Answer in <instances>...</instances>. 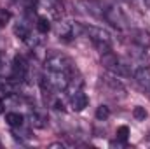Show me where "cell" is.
Listing matches in <instances>:
<instances>
[{"label": "cell", "instance_id": "6da1fadb", "mask_svg": "<svg viewBox=\"0 0 150 149\" xmlns=\"http://www.w3.org/2000/svg\"><path fill=\"white\" fill-rule=\"evenodd\" d=\"M84 34L89 37V40L94 44V47L100 51V53H105V51H110V46H112V37L110 34L105 30V28H100V27H87L84 25Z\"/></svg>", "mask_w": 150, "mask_h": 149}, {"label": "cell", "instance_id": "7a4b0ae2", "mask_svg": "<svg viewBox=\"0 0 150 149\" xmlns=\"http://www.w3.org/2000/svg\"><path fill=\"white\" fill-rule=\"evenodd\" d=\"M44 65L51 72H65V74L74 72V62H72V58H68L63 53H51L45 58Z\"/></svg>", "mask_w": 150, "mask_h": 149}, {"label": "cell", "instance_id": "3957f363", "mask_svg": "<svg viewBox=\"0 0 150 149\" xmlns=\"http://www.w3.org/2000/svg\"><path fill=\"white\" fill-rule=\"evenodd\" d=\"M101 67L103 69H107L110 74H117V75H126L129 74L127 72V69H126V65L117 58V54L112 53V51H105V53H101Z\"/></svg>", "mask_w": 150, "mask_h": 149}, {"label": "cell", "instance_id": "277c9868", "mask_svg": "<svg viewBox=\"0 0 150 149\" xmlns=\"http://www.w3.org/2000/svg\"><path fill=\"white\" fill-rule=\"evenodd\" d=\"M54 32H56V35L59 39H63V40H70V39L77 35L79 32H84V27L82 25H77V23H72V21H68V19H58V23H56V27H54Z\"/></svg>", "mask_w": 150, "mask_h": 149}, {"label": "cell", "instance_id": "5b68a950", "mask_svg": "<svg viewBox=\"0 0 150 149\" xmlns=\"http://www.w3.org/2000/svg\"><path fill=\"white\" fill-rule=\"evenodd\" d=\"M101 84L105 86V90L108 91V95L113 97L115 100H122L126 98V88L122 86V82L117 79V77H112V75H101Z\"/></svg>", "mask_w": 150, "mask_h": 149}, {"label": "cell", "instance_id": "8992f818", "mask_svg": "<svg viewBox=\"0 0 150 149\" xmlns=\"http://www.w3.org/2000/svg\"><path fill=\"white\" fill-rule=\"evenodd\" d=\"M107 23H110L113 28H119V30H124L127 28V19L126 16L122 14V11L115 5H110V7H105V18H103Z\"/></svg>", "mask_w": 150, "mask_h": 149}, {"label": "cell", "instance_id": "52a82bcc", "mask_svg": "<svg viewBox=\"0 0 150 149\" xmlns=\"http://www.w3.org/2000/svg\"><path fill=\"white\" fill-rule=\"evenodd\" d=\"M77 5L89 16L103 19L105 18V5L98 0H77Z\"/></svg>", "mask_w": 150, "mask_h": 149}, {"label": "cell", "instance_id": "ba28073f", "mask_svg": "<svg viewBox=\"0 0 150 149\" xmlns=\"http://www.w3.org/2000/svg\"><path fill=\"white\" fill-rule=\"evenodd\" d=\"M38 7L45 12V18L56 19V21L61 19L63 11H61V5L58 0H38Z\"/></svg>", "mask_w": 150, "mask_h": 149}, {"label": "cell", "instance_id": "9c48e42d", "mask_svg": "<svg viewBox=\"0 0 150 149\" xmlns=\"http://www.w3.org/2000/svg\"><path fill=\"white\" fill-rule=\"evenodd\" d=\"M26 75H28V62H26L25 56L18 54L12 62V79L21 82V81L26 79Z\"/></svg>", "mask_w": 150, "mask_h": 149}, {"label": "cell", "instance_id": "30bf717a", "mask_svg": "<svg viewBox=\"0 0 150 149\" xmlns=\"http://www.w3.org/2000/svg\"><path fill=\"white\" fill-rule=\"evenodd\" d=\"M129 60H131V63L136 69H149L150 67V58H149V54L145 53L143 47L129 51Z\"/></svg>", "mask_w": 150, "mask_h": 149}, {"label": "cell", "instance_id": "8fae6325", "mask_svg": "<svg viewBox=\"0 0 150 149\" xmlns=\"http://www.w3.org/2000/svg\"><path fill=\"white\" fill-rule=\"evenodd\" d=\"M134 79L150 98V70L149 69H134Z\"/></svg>", "mask_w": 150, "mask_h": 149}, {"label": "cell", "instance_id": "7c38bea8", "mask_svg": "<svg viewBox=\"0 0 150 149\" xmlns=\"http://www.w3.org/2000/svg\"><path fill=\"white\" fill-rule=\"evenodd\" d=\"M87 104H89V100H87V97H86V93L82 90L74 93V95H70V107H72V111L75 112L84 111L87 107Z\"/></svg>", "mask_w": 150, "mask_h": 149}, {"label": "cell", "instance_id": "4fadbf2b", "mask_svg": "<svg viewBox=\"0 0 150 149\" xmlns=\"http://www.w3.org/2000/svg\"><path fill=\"white\" fill-rule=\"evenodd\" d=\"M133 40H134V44H138V47L149 49L150 47V32H147V30H134L133 32Z\"/></svg>", "mask_w": 150, "mask_h": 149}, {"label": "cell", "instance_id": "5bb4252c", "mask_svg": "<svg viewBox=\"0 0 150 149\" xmlns=\"http://www.w3.org/2000/svg\"><path fill=\"white\" fill-rule=\"evenodd\" d=\"M28 119H30V125H32L33 128H45V126H47V117H45V114H42V112H38V111L30 112Z\"/></svg>", "mask_w": 150, "mask_h": 149}, {"label": "cell", "instance_id": "9a60e30c", "mask_svg": "<svg viewBox=\"0 0 150 149\" xmlns=\"http://www.w3.org/2000/svg\"><path fill=\"white\" fill-rule=\"evenodd\" d=\"M82 84H84V81H82L80 75H72V77H68V84H67V90L65 91L70 97V95H74V93L82 90Z\"/></svg>", "mask_w": 150, "mask_h": 149}, {"label": "cell", "instance_id": "2e32d148", "mask_svg": "<svg viewBox=\"0 0 150 149\" xmlns=\"http://www.w3.org/2000/svg\"><path fill=\"white\" fill-rule=\"evenodd\" d=\"M5 123L9 125V126H12V128H18V126H23V123H25V116L23 114H19V112H7L5 114Z\"/></svg>", "mask_w": 150, "mask_h": 149}, {"label": "cell", "instance_id": "e0dca14e", "mask_svg": "<svg viewBox=\"0 0 150 149\" xmlns=\"http://www.w3.org/2000/svg\"><path fill=\"white\" fill-rule=\"evenodd\" d=\"M12 30H14V35H16L18 39H21L23 42H25L26 39L32 35V34H30V27H28L25 21H19V23H16Z\"/></svg>", "mask_w": 150, "mask_h": 149}, {"label": "cell", "instance_id": "ac0fdd59", "mask_svg": "<svg viewBox=\"0 0 150 149\" xmlns=\"http://www.w3.org/2000/svg\"><path fill=\"white\" fill-rule=\"evenodd\" d=\"M16 86H18V81H14V79H2L0 81V91L4 95L16 93Z\"/></svg>", "mask_w": 150, "mask_h": 149}, {"label": "cell", "instance_id": "d6986e66", "mask_svg": "<svg viewBox=\"0 0 150 149\" xmlns=\"http://www.w3.org/2000/svg\"><path fill=\"white\" fill-rule=\"evenodd\" d=\"M96 119L98 121H107L108 117H110V109L107 107V105H100L98 109H96Z\"/></svg>", "mask_w": 150, "mask_h": 149}, {"label": "cell", "instance_id": "ffe728a7", "mask_svg": "<svg viewBox=\"0 0 150 149\" xmlns=\"http://www.w3.org/2000/svg\"><path fill=\"white\" fill-rule=\"evenodd\" d=\"M37 30L40 34H47V32L51 30L49 18H37Z\"/></svg>", "mask_w": 150, "mask_h": 149}, {"label": "cell", "instance_id": "44dd1931", "mask_svg": "<svg viewBox=\"0 0 150 149\" xmlns=\"http://www.w3.org/2000/svg\"><path fill=\"white\" fill-rule=\"evenodd\" d=\"M133 116H134V119H136V121H145V119H147V116H149V112H147L145 107L136 105V107L133 109Z\"/></svg>", "mask_w": 150, "mask_h": 149}, {"label": "cell", "instance_id": "7402d4cb", "mask_svg": "<svg viewBox=\"0 0 150 149\" xmlns=\"http://www.w3.org/2000/svg\"><path fill=\"white\" fill-rule=\"evenodd\" d=\"M127 135H129V128H127V126H119V128H117V139L127 140Z\"/></svg>", "mask_w": 150, "mask_h": 149}, {"label": "cell", "instance_id": "603a6c76", "mask_svg": "<svg viewBox=\"0 0 150 149\" xmlns=\"http://www.w3.org/2000/svg\"><path fill=\"white\" fill-rule=\"evenodd\" d=\"M9 18H11V14H9V12H5V11H2V12H0V25L4 27V25L9 21Z\"/></svg>", "mask_w": 150, "mask_h": 149}, {"label": "cell", "instance_id": "cb8c5ba5", "mask_svg": "<svg viewBox=\"0 0 150 149\" xmlns=\"http://www.w3.org/2000/svg\"><path fill=\"white\" fill-rule=\"evenodd\" d=\"M4 69H5V60H4V56L0 53V75L4 74Z\"/></svg>", "mask_w": 150, "mask_h": 149}, {"label": "cell", "instance_id": "d4e9b609", "mask_svg": "<svg viewBox=\"0 0 150 149\" xmlns=\"http://www.w3.org/2000/svg\"><path fill=\"white\" fill-rule=\"evenodd\" d=\"M49 148H63V144L61 142H52V144H49Z\"/></svg>", "mask_w": 150, "mask_h": 149}, {"label": "cell", "instance_id": "484cf974", "mask_svg": "<svg viewBox=\"0 0 150 149\" xmlns=\"http://www.w3.org/2000/svg\"><path fill=\"white\" fill-rule=\"evenodd\" d=\"M16 2H19V4H25V5H30L33 0H16Z\"/></svg>", "mask_w": 150, "mask_h": 149}, {"label": "cell", "instance_id": "4316f807", "mask_svg": "<svg viewBox=\"0 0 150 149\" xmlns=\"http://www.w3.org/2000/svg\"><path fill=\"white\" fill-rule=\"evenodd\" d=\"M4 107H5V105H4V100H2V98H0V114H2V112H4Z\"/></svg>", "mask_w": 150, "mask_h": 149}]
</instances>
